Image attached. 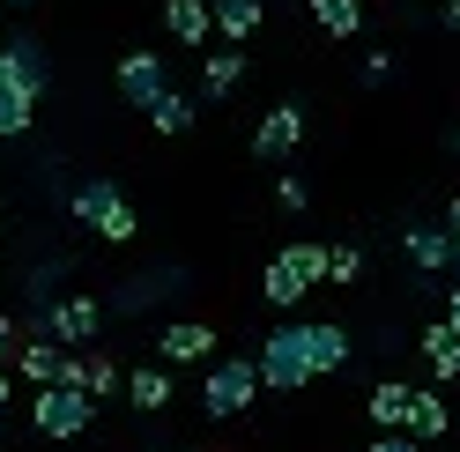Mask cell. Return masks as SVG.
Here are the masks:
<instances>
[{
    "mask_svg": "<svg viewBox=\"0 0 460 452\" xmlns=\"http://www.w3.org/2000/svg\"><path fill=\"white\" fill-rule=\"evenodd\" d=\"M252 363H261V386H275V393L312 386V378H320V363H312V326H275L268 349L252 356Z\"/></svg>",
    "mask_w": 460,
    "mask_h": 452,
    "instance_id": "cell-1",
    "label": "cell"
},
{
    "mask_svg": "<svg viewBox=\"0 0 460 452\" xmlns=\"http://www.w3.org/2000/svg\"><path fill=\"white\" fill-rule=\"evenodd\" d=\"M252 393H261V363H252V356H223V363H208V386H200V415L230 422V415H245V408H252Z\"/></svg>",
    "mask_w": 460,
    "mask_h": 452,
    "instance_id": "cell-2",
    "label": "cell"
},
{
    "mask_svg": "<svg viewBox=\"0 0 460 452\" xmlns=\"http://www.w3.org/2000/svg\"><path fill=\"white\" fill-rule=\"evenodd\" d=\"M312 282H327V245H282L275 260H268V274H261V290H268V304L290 312Z\"/></svg>",
    "mask_w": 460,
    "mask_h": 452,
    "instance_id": "cell-3",
    "label": "cell"
},
{
    "mask_svg": "<svg viewBox=\"0 0 460 452\" xmlns=\"http://www.w3.org/2000/svg\"><path fill=\"white\" fill-rule=\"evenodd\" d=\"M90 415H97V393L90 386H67V378L38 386V401H31V422H38L45 438H82V430H90Z\"/></svg>",
    "mask_w": 460,
    "mask_h": 452,
    "instance_id": "cell-4",
    "label": "cell"
},
{
    "mask_svg": "<svg viewBox=\"0 0 460 452\" xmlns=\"http://www.w3.org/2000/svg\"><path fill=\"white\" fill-rule=\"evenodd\" d=\"M104 319H111V312H104L97 297H52V304H45V319H38L31 334H60L67 349H90L97 334H104Z\"/></svg>",
    "mask_w": 460,
    "mask_h": 452,
    "instance_id": "cell-5",
    "label": "cell"
},
{
    "mask_svg": "<svg viewBox=\"0 0 460 452\" xmlns=\"http://www.w3.org/2000/svg\"><path fill=\"white\" fill-rule=\"evenodd\" d=\"M0 60H8V82H15L22 97H45L52 90V60H45L38 38H8V45H0Z\"/></svg>",
    "mask_w": 460,
    "mask_h": 452,
    "instance_id": "cell-6",
    "label": "cell"
},
{
    "mask_svg": "<svg viewBox=\"0 0 460 452\" xmlns=\"http://www.w3.org/2000/svg\"><path fill=\"white\" fill-rule=\"evenodd\" d=\"M164 90H171V82H164V60H156V52H127V60H119V97H127L134 111H149Z\"/></svg>",
    "mask_w": 460,
    "mask_h": 452,
    "instance_id": "cell-7",
    "label": "cell"
},
{
    "mask_svg": "<svg viewBox=\"0 0 460 452\" xmlns=\"http://www.w3.org/2000/svg\"><path fill=\"white\" fill-rule=\"evenodd\" d=\"M305 141V104H275L261 126H252V156H290Z\"/></svg>",
    "mask_w": 460,
    "mask_h": 452,
    "instance_id": "cell-8",
    "label": "cell"
},
{
    "mask_svg": "<svg viewBox=\"0 0 460 452\" xmlns=\"http://www.w3.org/2000/svg\"><path fill=\"white\" fill-rule=\"evenodd\" d=\"M208 349H216V326H200V319H179V326L156 334V356L171 371H179V363H208Z\"/></svg>",
    "mask_w": 460,
    "mask_h": 452,
    "instance_id": "cell-9",
    "label": "cell"
},
{
    "mask_svg": "<svg viewBox=\"0 0 460 452\" xmlns=\"http://www.w3.org/2000/svg\"><path fill=\"white\" fill-rule=\"evenodd\" d=\"M60 363H67V342H60V334H22L15 371L31 378V386H52V378H60Z\"/></svg>",
    "mask_w": 460,
    "mask_h": 452,
    "instance_id": "cell-10",
    "label": "cell"
},
{
    "mask_svg": "<svg viewBox=\"0 0 460 452\" xmlns=\"http://www.w3.org/2000/svg\"><path fill=\"white\" fill-rule=\"evenodd\" d=\"M119 201H127V193H119V186H111V178H82V186L67 193V215L82 222V230H97V222H104L111 208H119Z\"/></svg>",
    "mask_w": 460,
    "mask_h": 452,
    "instance_id": "cell-11",
    "label": "cell"
},
{
    "mask_svg": "<svg viewBox=\"0 0 460 452\" xmlns=\"http://www.w3.org/2000/svg\"><path fill=\"white\" fill-rule=\"evenodd\" d=\"M401 245H409V260H416L423 274L453 267V230H438V222H409V230H401Z\"/></svg>",
    "mask_w": 460,
    "mask_h": 452,
    "instance_id": "cell-12",
    "label": "cell"
},
{
    "mask_svg": "<svg viewBox=\"0 0 460 452\" xmlns=\"http://www.w3.org/2000/svg\"><path fill=\"white\" fill-rule=\"evenodd\" d=\"M164 30L179 38V45H208L216 8H208V0H164Z\"/></svg>",
    "mask_w": 460,
    "mask_h": 452,
    "instance_id": "cell-13",
    "label": "cell"
},
{
    "mask_svg": "<svg viewBox=\"0 0 460 452\" xmlns=\"http://www.w3.org/2000/svg\"><path fill=\"white\" fill-rule=\"evenodd\" d=\"M446 422H453L446 393H438V386H416V393H409V438L430 445V438H446Z\"/></svg>",
    "mask_w": 460,
    "mask_h": 452,
    "instance_id": "cell-14",
    "label": "cell"
},
{
    "mask_svg": "<svg viewBox=\"0 0 460 452\" xmlns=\"http://www.w3.org/2000/svg\"><path fill=\"white\" fill-rule=\"evenodd\" d=\"M127 401H134V408H149V415L171 408V363H164V356H156V363H141V371H127Z\"/></svg>",
    "mask_w": 460,
    "mask_h": 452,
    "instance_id": "cell-15",
    "label": "cell"
},
{
    "mask_svg": "<svg viewBox=\"0 0 460 452\" xmlns=\"http://www.w3.org/2000/svg\"><path fill=\"white\" fill-rule=\"evenodd\" d=\"M409 393H416V386H394V378H386V386H371L364 415L379 422V430H409Z\"/></svg>",
    "mask_w": 460,
    "mask_h": 452,
    "instance_id": "cell-16",
    "label": "cell"
},
{
    "mask_svg": "<svg viewBox=\"0 0 460 452\" xmlns=\"http://www.w3.org/2000/svg\"><path fill=\"white\" fill-rule=\"evenodd\" d=\"M208 8H216V30H223L230 45H245L252 30H261V15H268L261 0H208Z\"/></svg>",
    "mask_w": 460,
    "mask_h": 452,
    "instance_id": "cell-17",
    "label": "cell"
},
{
    "mask_svg": "<svg viewBox=\"0 0 460 452\" xmlns=\"http://www.w3.org/2000/svg\"><path fill=\"white\" fill-rule=\"evenodd\" d=\"M312 363H320V378H327V371H341V363H349V326L312 319Z\"/></svg>",
    "mask_w": 460,
    "mask_h": 452,
    "instance_id": "cell-18",
    "label": "cell"
},
{
    "mask_svg": "<svg viewBox=\"0 0 460 452\" xmlns=\"http://www.w3.org/2000/svg\"><path fill=\"white\" fill-rule=\"evenodd\" d=\"M423 363H430V371H438V378H460V334L438 319V326H423Z\"/></svg>",
    "mask_w": 460,
    "mask_h": 452,
    "instance_id": "cell-19",
    "label": "cell"
},
{
    "mask_svg": "<svg viewBox=\"0 0 460 452\" xmlns=\"http://www.w3.org/2000/svg\"><path fill=\"white\" fill-rule=\"evenodd\" d=\"M305 8H312V22H320L327 38H357V30H364V8H357V0H305Z\"/></svg>",
    "mask_w": 460,
    "mask_h": 452,
    "instance_id": "cell-20",
    "label": "cell"
},
{
    "mask_svg": "<svg viewBox=\"0 0 460 452\" xmlns=\"http://www.w3.org/2000/svg\"><path fill=\"white\" fill-rule=\"evenodd\" d=\"M245 82V52H208V67H200V97H230Z\"/></svg>",
    "mask_w": 460,
    "mask_h": 452,
    "instance_id": "cell-21",
    "label": "cell"
},
{
    "mask_svg": "<svg viewBox=\"0 0 460 452\" xmlns=\"http://www.w3.org/2000/svg\"><path fill=\"white\" fill-rule=\"evenodd\" d=\"M31 119H38V97H22V90L0 82V141H22V134H31Z\"/></svg>",
    "mask_w": 460,
    "mask_h": 452,
    "instance_id": "cell-22",
    "label": "cell"
},
{
    "mask_svg": "<svg viewBox=\"0 0 460 452\" xmlns=\"http://www.w3.org/2000/svg\"><path fill=\"white\" fill-rule=\"evenodd\" d=\"M149 126H156V134H186V126H193V104H186L179 90H164V97L149 104Z\"/></svg>",
    "mask_w": 460,
    "mask_h": 452,
    "instance_id": "cell-23",
    "label": "cell"
},
{
    "mask_svg": "<svg viewBox=\"0 0 460 452\" xmlns=\"http://www.w3.org/2000/svg\"><path fill=\"white\" fill-rule=\"evenodd\" d=\"M82 356H90V393H97V401H104V393H119V363H111L104 349H82Z\"/></svg>",
    "mask_w": 460,
    "mask_h": 452,
    "instance_id": "cell-24",
    "label": "cell"
},
{
    "mask_svg": "<svg viewBox=\"0 0 460 452\" xmlns=\"http://www.w3.org/2000/svg\"><path fill=\"white\" fill-rule=\"evenodd\" d=\"M327 274H334V282H357V274H364V252H357V245H334V252H327Z\"/></svg>",
    "mask_w": 460,
    "mask_h": 452,
    "instance_id": "cell-25",
    "label": "cell"
},
{
    "mask_svg": "<svg viewBox=\"0 0 460 452\" xmlns=\"http://www.w3.org/2000/svg\"><path fill=\"white\" fill-rule=\"evenodd\" d=\"M371 452H423V438H409V430H379V445Z\"/></svg>",
    "mask_w": 460,
    "mask_h": 452,
    "instance_id": "cell-26",
    "label": "cell"
},
{
    "mask_svg": "<svg viewBox=\"0 0 460 452\" xmlns=\"http://www.w3.org/2000/svg\"><path fill=\"white\" fill-rule=\"evenodd\" d=\"M15 349H22V326H15L8 312H0V363H15Z\"/></svg>",
    "mask_w": 460,
    "mask_h": 452,
    "instance_id": "cell-27",
    "label": "cell"
},
{
    "mask_svg": "<svg viewBox=\"0 0 460 452\" xmlns=\"http://www.w3.org/2000/svg\"><path fill=\"white\" fill-rule=\"evenodd\" d=\"M446 326L460 334V290H446Z\"/></svg>",
    "mask_w": 460,
    "mask_h": 452,
    "instance_id": "cell-28",
    "label": "cell"
},
{
    "mask_svg": "<svg viewBox=\"0 0 460 452\" xmlns=\"http://www.w3.org/2000/svg\"><path fill=\"white\" fill-rule=\"evenodd\" d=\"M446 22H453V30H460V0H446Z\"/></svg>",
    "mask_w": 460,
    "mask_h": 452,
    "instance_id": "cell-29",
    "label": "cell"
},
{
    "mask_svg": "<svg viewBox=\"0 0 460 452\" xmlns=\"http://www.w3.org/2000/svg\"><path fill=\"white\" fill-rule=\"evenodd\" d=\"M446 222H453V230H460V201H453V208H446Z\"/></svg>",
    "mask_w": 460,
    "mask_h": 452,
    "instance_id": "cell-30",
    "label": "cell"
},
{
    "mask_svg": "<svg viewBox=\"0 0 460 452\" xmlns=\"http://www.w3.org/2000/svg\"><path fill=\"white\" fill-rule=\"evenodd\" d=\"M453 267H460V230H453Z\"/></svg>",
    "mask_w": 460,
    "mask_h": 452,
    "instance_id": "cell-31",
    "label": "cell"
},
{
    "mask_svg": "<svg viewBox=\"0 0 460 452\" xmlns=\"http://www.w3.org/2000/svg\"><path fill=\"white\" fill-rule=\"evenodd\" d=\"M8 8H38V0H8Z\"/></svg>",
    "mask_w": 460,
    "mask_h": 452,
    "instance_id": "cell-32",
    "label": "cell"
},
{
    "mask_svg": "<svg viewBox=\"0 0 460 452\" xmlns=\"http://www.w3.org/2000/svg\"><path fill=\"white\" fill-rule=\"evenodd\" d=\"M453 149H460V126H453Z\"/></svg>",
    "mask_w": 460,
    "mask_h": 452,
    "instance_id": "cell-33",
    "label": "cell"
},
{
    "mask_svg": "<svg viewBox=\"0 0 460 452\" xmlns=\"http://www.w3.org/2000/svg\"><path fill=\"white\" fill-rule=\"evenodd\" d=\"M0 438H8V422H0Z\"/></svg>",
    "mask_w": 460,
    "mask_h": 452,
    "instance_id": "cell-34",
    "label": "cell"
}]
</instances>
